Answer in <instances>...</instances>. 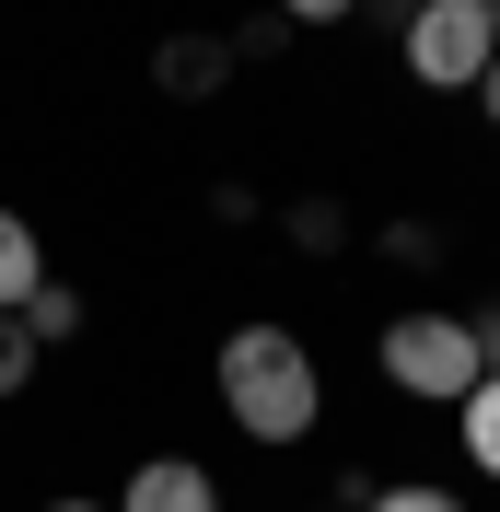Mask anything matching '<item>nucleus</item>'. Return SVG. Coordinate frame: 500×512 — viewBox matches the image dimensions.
I'll return each instance as SVG.
<instances>
[{"label":"nucleus","mask_w":500,"mask_h":512,"mask_svg":"<svg viewBox=\"0 0 500 512\" xmlns=\"http://www.w3.org/2000/svg\"><path fill=\"white\" fill-rule=\"evenodd\" d=\"M489 24H500V0H489Z\"/></svg>","instance_id":"obj_16"},{"label":"nucleus","mask_w":500,"mask_h":512,"mask_svg":"<svg viewBox=\"0 0 500 512\" xmlns=\"http://www.w3.org/2000/svg\"><path fill=\"white\" fill-rule=\"evenodd\" d=\"M338 12H361V0H280V24H338Z\"/></svg>","instance_id":"obj_11"},{"label":"nucleus","mask_w":500,"mask_h":512,"mask_svg":"<svg viewBox=\"0 0 500 512\" xmlns=\"http://www.w3.org/2000/svg\"><path fill=\"white\" fill-rule=\"evenodd\" d=\"M117 512H221V489H210V466H187V454H152V466H128Z\"/></svg>","instance_id":"obj_4"},{"label":"nucleus","mask_w":500,"mask_h":512,"mask_svg":"<svg viewBox=\"0 0 500 512\" xmlns=\"http://www.w3.org/2000/svg\"><path fill=\"white\" fill-rule=\"evenodd\" d=\"M221 408L245 419L256 443H303L314 419H326V373L291 326H233L221 338Z\"/></svg>","instance_id":"obj_1"},{"label":"nucleus","mask_w":500,"mask_h":512,"mask_svg":"<svg viewBox=\"0 0 500 512\" xmlns=\"http://www.w3.org/2000/svg\"><path fill=\"white\" fill-rule=\"evenodd\" d=\"M35 384V338H24V315H0V396H24Z\"/></svg>","instance_id":"obj_9"},{"label":"nucleus","mask_w":500,"mask_h":512,"mask_svg":"<svg viewBox=\"0 0 500 512\" xmlns=\"http://www.w3.org/2000/svg\"><path fill=\"white\" fill-rule=\"evenodd\" d=\"M407 12H419V0H407Z\"/></svg>","instance_id":"obj_17"},{"label":"nucleus","mask_w":500,"mask_h":512,"mask_svg":"<svg viewBox=\"0 0 500 512\" xmlns=\"http://www.w3.org/2000/svg\"><path fill=\"white\" fill-rule=\"evenodd\" d=\"M35 280H47V245H35V222H24V210H0V315H24V303H35Z\"/></svg>","instance_id":"obj_5"},{"label":"nucleus","mask_w":500,"mask_h":512,"mask_svg":"<svg viewBox=\"0 0 500 512\" xmlns=\"http://www.w3.org/2000/svg\"><path fill=\"white\" fill-rule=\"evenodd\" d=\"M361 512H466V501H454V489H431V478H407V489H373Z\"/></svg>","instance_id":"obj_10"},{"label":"nucleus","mask_w":500,"mask_h":512,"mask_svg":"<svg viewBox=\"0 0 500 512\" xmlns=\"http://www.w3.org/2000/svg\"><path fill=\"white\" fill-rule=\"evenodd\" d=\"M477 105H489V128H500V59H489V82H477Z\"/></svg>","instance_id":"obj_13"},{"label":"nucleus","mask_w":500,"mask_h":512,"mask_svg":"<svg viewBox=\"0 0 500 512\" xmlns=\"http://www.w3.org/2000/svg\"><path fill=\"white\" fill-rule=\"evenodd\" d=\"M47 512H117V501H47Z\"/></svg>","instance_id":"obj_14"},{"label":"nucleus","mask_w":500,"mask_h":512,"mask_svg":"<svg viewBox=\"0 0 500 512\" xmlns=\"http://www.w3.org/2000/svg\"><path fill=\"white\" fill-rule=\"evenodd\" d=\"M24 338H35V350L82 338V291H70V280H35V303H24Z\"/></svg>","instance_id":"obj_7"},{"label":"nucleus","mask_w":500,"mask_h":512,"mask_svg":"<svg viewBox=\"0 0 500 512\" xmlns=\"http://www.w3.org/2000/svg\"><path fill=\"white\" fill-rule=\"evenodd\" d=\"M221 70H233V47H210V35H175V47H163V82H175V94H210Z\"/></svg>","instance_id":"obj_8"},{"label":"nucleus","mask_w":500,"mask_h":512,"mask_svg":"<svg viewBox=\"0 0 500 512\" xmlns=\"http://www.w3.org/2000/svg\"><path fill=\"white\" fill-rule=\"evenodd\" d=\"M489 59H500L489 0H419V12H407V82H431V94H477Z\"/></svg>","instance_id":"obj_2"},{"label":"nucleus","mask_w":500,"mask_h":512,"mask_svg":"<svg viewBox=\"0 0 500 512\" xmlns=\"http://www.w3.org/2000/svg\"><path fill=\"white\" fill-rule=\"evenodd\" d=\"M314 512H338V501H314Z\"/></svg>","instance_id":"obj_15"},{"label":"nucleus","mask_w":500,"mask_h":512,"mask_svg":"<svg viewBox=\"0 0 500 512\" xmlns=\"http://www.w3.org/2000/svg\"><path fill=\"white\" fill-rule=\"evenodd\" d=\"M477 373H489V361H477V326L466 315H396V326H384V384H407V396L466 408Z\"/></svg>","instance_id":"obj_3"},{"label":"nucleus","mask_w":500,"mask_h":512,"mask_svg":"<svg viewBox=\"0 0 500 512\" xmlns=\"http://www.w3.org/2000/svg\"><path fill=\"white\" fill-rule=\"evenodd\" d=\"M466 326H477V361L500 373V303H489V315H466Z\"/></svg>","instance_id":"obj_12"},{"label":"nucleus","mask_w":500,"mask_h":512,"mask_svg":"<svg viewBox=\"0 0 500 512\" xmlns=\"http://www.w3.org/2000/svg\"><path fill=\"white\" fill-rule=\"evenodd\" d=\"M454 431H466V454H477V466L500 478V373H477V384H466V408H454Z\"/></svg>","instance_id":"obj_6"}]
</instances>
